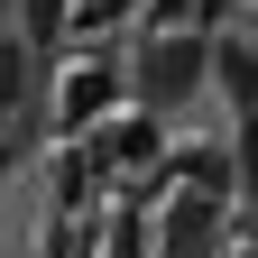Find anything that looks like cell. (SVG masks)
I'll use <instances>...</instances> for the list:
<instances>
[{
    "label": "cell",
    "instance_id": "1",
    "mask_svg": "<svg viewBox=\"0 0 258 258\" xmlns=\"http://www.w3.org/2000/svg\"><path fill=\"white\" fill-rule=\"evenodd\" d=\"M203 37H157L148 55H139V92H148V102H184V92L194 83H203Z\"/></svg>",
    "mask_w": 258,
    "mask_h": 258
},
{
    "label": "cell",
    "instance_id": "2",
    "mask_svg": "<svg viewBox=\"0 0 258 258\" xmlns=\"http://www.w3.org/2000/svg\"><path fill=\"white\" fill-rule=\"evenodd\" d=\"M212 194H175V203H166V231H157V240H166V258H203L212 249Z\"/></svg>",
    "mask_w": 258,
    "mask_h": 258
},
{
    "label": "cell",
    "instance_id": "3",
    "mask_svg": "<svg viewBox=\"0 0 258 258\" xmlns=\"http://www.w3.org/2000/svg\"><path fill=\"white\" fill-rule=\"evenodd\" d=\"M221 175H231V166H221V148H184V184H194V194H212Z\"/></svg>",
    "mask_w": 258,
    "mask_h": 258
},
{
    "label": "cell",
    "instance_id": "4",
    "mask_svg": "<svg viewBox=\"0 0 258 258\" xmlns=\"http://www.w3.org/2000/svg\"><path fill=\"white\" fill-rule=\"evenodd\" d=\"M240 184L258 194V120H240Z\"/></svg>",
    "mask_w": 258,
    "mask_h": 258
},
{
    "label": "cell",
    "instance_id": "5",
    "mask_svg": "<svg viewBox=\"0 0 258 258\" xmlns=\"http://www.w3.org/2000/svg\"><path fill=\"white\" fill-rule=\"evenodd\" d=\"M28 19H37V28H55V19H64V0H37V10H28Z\"/></svg>",
    "mask_w": 258,
    "mask_h": 258
}]
</instances>
